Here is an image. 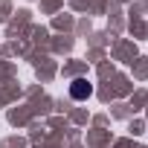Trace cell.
<instances>
[{"instance_id":"cell-1","label":"cell","mask_w":148,"mask_h":148,"mask_svg":"<svg viewBox=\"0 0 148 148\" xmlns=\"http://www.w3.org/2000/svg\"><path fill=\"white\" fill-rule=\"evenodd\" d=\"M90 93H93V84H90L87 79H76V82L70 84V96H73V99H79V102H84Z\"/></svg>"}]
</instances>
